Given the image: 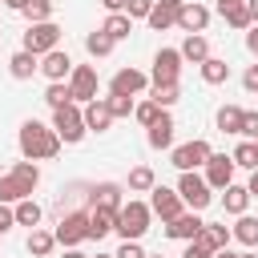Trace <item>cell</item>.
<instances>
[{
	"mask_svg": "<svg viewBox=\"0 0 258 258\" xmlns=\"http://www.w3.org/2000/svg\"><path fill=\"white\" fill-rule=\"evenodd\" d=\"M93 206L121 210V185H117V181H101V185H93Z\"/></svg>",
	"mask_w": 258,
	"mask_h": 258,
	"instance_id": "27",
	"label": "cell"
},
{
	"mask_svg": "<svg viewBox=\"0 0 258 258\" xmlns=\"http://www.w3.org/2000/svg\"><path fill=\"white\" fill-rule=\"evenodd\" d=\"M177 97H181L177 81H161V85H153V97L149 101H157L161 109H169V105H177Z\"/></svg>",
	"mask_w": 258,
	"mask_h": 258,
	"instance_id": "36",
	"label": "cell"
},
{
	"mask_svg": "<svg viewBox=\"0 0 258 258\" xmlns=\"http://www.w3.org/2000/svg\"><path fill=\"white\" fill-rule=\"evenodd\" d=\"M246 189H250V198H258V169H250V181H246Z\"/></svg>",
	"mask_w": 258,
	"mask_h": 258,
	"instance_id": "50",
	"label": "cell"
},
{
	"mask_svg": "<svg viewBox=\"0 0 258 258\" xmlns=\"http://www.w3.org/2000/svg\"><path fill=\"white\" fill-rule=\"evenodd\" d=\"M181 258H210V250H206V246H198V242H189V246L181 250Z\"/></svg>",
	"mask_w": 258,
	"mask_h": 258,
	"instance_id": "47",
	"label": "cell"
},
{
	"mask_svg": "<svg viewBox=\"0 0 258 258\" xmlns=\"http://www.w3.org/2000/svg\"><path fill=\"white\" fill-rule=\"evenodd\" d=\"M238 258H258V254H254V250H246V254H238Z\"/></svg>",
	"mask_w": 258,
	"mask_h": 258,
	"instance_id": "56",
	"label": "cell"
},
{
	"mask_svg": "<svg viewBox=\"0 0 258 258\" xmlns=\"http://www.w3.org/2000/svg\"><path fill=\"white\" fill-rule=\"evenodd\" d=\"M230 238H238L246 250H254V246H258V218H250V214H238V222H234Z\"/></svg>",
	"mask_w": 258,
	"mask_h": 258,
	"instance_id": "24",
	"label": "cell"
},
{
	"mask_svg": "<svg viewBox=\"0 0 258 258\" xmlns=\"http://www.w3.org/2000/svg\"><path fill=\"white\" fill-rule=\"evenodd\" d=\"M101 32H105V36H113V40H125V36L133 32V20H129L125 12H109V16H105V24H101Z\"/></svg>",
	"mask_w": 258,
	"mask_h": 258,
	"instance_id": "26",
	"label": "cell"
},
{
	"mask_svg": "<svg viewBox=\"0 0 258 258\" xmlns=\"http://www.w3.org/2000/svg\"><path fill=\"white\" fill-rule=\"evenodd\" d=\"M149 89V77L141 73V69H121L113 81H109V93H125V97H137V93H145Z\"/></svg>",
	"mask_w": 258,
	"mask_h": 258,
	"instance_id": "15",
	"label": "cell"
},
{
	"mask_svg": "<svg viewBox=\"0 0 258 258\" xmlns=\"http://www.w3.org/2000/svg\"><path fill=\"white\" fill-rule=\"evenodd\" d=\"M105 4V12H125V0H101Z\"/></svg>",
	"mask_w": 258,
	"mask_h": 258,
	"instance_id": "49",
	"label": "cell"
},
{
	"mask_svg": "<svg viewBox=\"0 0 258 258\" xmlns=\"http://www.w3.org/2000/svg\"><path fill=\"white\" fill-rule=\"evenodd\" d=\"M230 157H234V165H242V169H258V149H254V141H242Z\"/></svg>",
	"mask_w": 258,
	"mask_h": 258,
	"instance_id": "38",
	"label": "cell"
},
{
	"mask_svg": "<svg viewBox=\"0 0 258 258\" xmlns=\"http://www.w3.org/2000/svg\"><path fill=\"white\" fill-rule=\"evenodd\" d=\"M113 222H117V210H109V206H93V210H89V238L101 242V238L113 230Z\"/></svg>",
	"mask_w": 258,
	"mask_h": 258,
	"instance_id": "20",
	"label": "cell"
},
{
	"mask_svg": "<svg viewBox=\"0 0 258 258\" xmlns=\"http://www.w3.org/2000/svg\"><path fill=\"white\" fill-rule=\"evenodd\" d=\"M64 258H89V254H81V250H77V246H73V250H69V254H64Z\"/></svg>",
	"mask_w": 258,
	"mask_h": 258,
	"instance_id": "55",
	"label": "cell"
},
{
	"mask_svg": "<svg viewBox=\"0 0 258 258\" xmlns=\"http://www.w3.org/2000/svg\"><path fill=\"white\" fill-rule=\"evenodd\" d=\"M157 113H161V105H157V101H141V105H133V117H137L141 125H149Z\"/></svg>",
	"mask_w": 258,
	"mask_h": 258,
	"instance_id": "41",
	"label": "cell"
},
{
	"mask_svg": "<svg viewBox=\"0 0 258 258\" xmlns=\"http://www.w3.org/2000/svg\"><path fill=\"white\" fill-rule=\"evenodd\" d=\"M149 8H153V0H125V16L129 20H145Z\"/></svg>",
	"mask_w": 258,
	"mask_h": 258,
	"instance_id": "43",
	"label": "cell"
},
{
	"mask_svg": "<svg viewBox=\"0 0 258 258\" xmlns=\"http://www.w3.org/2000/svg\"><path fill=\"white\" fill-rule=\"evenodd\" d=\"M177 194H181L185 210H206V206L214 202V194H210L206 177H198L194 169H185V173H181V181H177Z\"/></svg>",
	"mask_w": 258,
	"mask_h": 258,
	"instance_id": "5",
	"label": "cell"
},
{
	"mask_svg": "<svg viewBox=\"0 0 258 258\" xmlns=\"http://www.w3.org/2000/svg\"><path fill=\"white\" fill-rule=\"evenodd\" d=\"M242 113H246L242 105H222L218 109V129L222 133H238L242 129Z\"/></svg>",
	"mask_w": 258,
	"mask_h": 258,
	"instance_id": "30",
	"label": "cell"
},
{
	"mask_svg": "<svg viewBox=\"0 0 258 258\" xmlns=\"http://www.w3.org/2000/svg\"><path fill=\"white\" fill-rule=\"evenodd\" d=\"M52 238H56L60 246H69V250H73V246H81V242L89 238V214H85V210H77V214H64Z\"/></svg>",
	"mask_w": 258,
	"mask_h": 258,
	"instance_id": "7",
	"label": "cell"
},
{
	"mask_svg": "<svg viewBox=\"0 0 258 258\" xmlns=\"http://www.w3.org/2000/svg\"><path fill=\"white\" fill-rule=\"evenodd\" d=\"M177 8H181V0H153V8H149V16H145V24H149V28H157V32H165L169 24H177Z\"/></svg>",
	"mask_w": 258,
	"mask_h": 258,
	"instance_id": "18",
	"label": "cell"
},
{
	"mask_svg": "<svg viewBox=\"0 0 258 258\" xmlns=\"http://www.w3.org/2000/svg\"><path fill=\"white\" fill-rule=\"evenodd\" d=\"M12 226H16V214H12V206H4V202H0V234H8Z\"/></svg>",
	"mask_w": 258,
	"mask_h": 258,
	"instance_id": "45",
	"label": "cell"
},
{
	"mask_svg": "<svg viewBox=\"0 0 258 258\" xmlns=\"http://www.w3.org/2000/svg\"><path fill=\"white\" fill-rule=\"evenodd\" d=\"M0 238H4V234H0Z\"/></svg>",
	"mask_w": 258,
	"mask_h": 258,
	"instance_id": "60",
	"label": "cell"
},
{
	"mask_svg": "<svg viewBox=\"0 0 258 258\" xmlns=\"http://www.w3.org/2000/svg\"><path fill=\"white\" fill-rule=\"evenodd\" d=\"M12 214H16V226H40V206L32 198H20L12 206Z\"/></svg>",
	"mask_w": 258,
	"mask_h": 258,
	"instance_id": "32",
	"label": "cell"
},
{
	"mask_svg": "<svg viewBox=\"0 0 258 258\" xmlns=\"http://www.w3.org/2000/svg\"><path fill=\"white\" fill-rule=\"evenodd\" d=\"M181 60H194V64H202L206 56H210V40L202 36V32H185V40H181Z\"/></svg>",
	"mask_w": 258,
	"mask_h": 258,
	"instance_id": "21",
	"label": "cell"
},
{
	"mask_svg": "<svg viewBox=\"0 0 258 258\" xmlns=\"http://www.w3.org/2000/svg\"><path fill=\"white\" fill-rule=\"evenodd\" d=\"M254 149H258V141H254Z\"/></svg>",
	"mask_w": 258,
	"mask_h": 258,
	"instance_id": "59",
	"label": "cell"
},
{
	"mask_svg": "<svg viewBox=\"0 0 258 258\" xmlns=\"http://www.w3.org/2000/svg\"><path fill=\"white\" fill-rule=\"evenodd\" d=\"M12 177H16V181H20V185H24L28 194H32L36 185H40V169H36V161H28V157L12 165Z\"/></svg>",
	"mask_w": 258,
	"mask_h": 258,
	"instance_id": "28",
	"label": "cell"
},
{
	"mask_svg": "<svg viewBox=\"0 0 258 258\" xmlns=\"http://www.w3.org/2000/svg\"><path fill=\"white\" fill-rule=\"evenodd\" d=\"M222 206H226V214H234V218H238V214H246V206H250V189L230 181V185L222 189Z\"/></svg>",
	"mask_w": 258,
	"mask_h": 258,
	"instance_id": "23",
	"label": "cell"
},
{
	"mask_svg": "<svg viewBox=\"0 0 258 258\" xmlns=\"http://www.w3.org/2000/svg\"><path fill=\"white\" fill-rule=\"evenodd\" d=\"M113 44H117V40H113V36H105L101 28L85 36V48H89V56H109V52H113Z\"/></svg>",
	"mask_w": 258,
	"mask_h": 258,
	"instance_id": "35",
	"label": "cell"
},
{
	"mask_svg": "<svg viewBox=\"0 0 258 258\" xmlns=\"http://www.w3.org/2000/svg\"><path fill=\"white\" fill-rule=\"evenodd\" d=\"M81 117H85V129H93V133H105V129L113 125V113H109L105 97H93V101H85Z\"/></svg>",
	"mask_w": 258,
	"mask_h": 258,
	"instance_id": "17",
	"label": "cell"
},
{
	"mask_svg": "<svg viewBox=\"0 0 258 258\" xmlns=\"http://www.w3.org/2000/svg\"><path fill=\"white\" fill-rule=\"evenodd\" d=\"M69 93H73V101H93L97 97V69L93 64H73Z\"/></svg>",
	"mask_w": 258,
	"mask_h": 258,
	"instance_id": "9",
	"label": "cell"
},
{
	"mask_svg": "<svg viewBox=\"0 0 258 258\" xmlns=\"http://www.w3.org/2000/svg\"><path fill=\"white\" fill-rule=\"evenodd\" d=\"M198 230H202L198 210H181L177 218H169V222H165V234H169L173 242H194V238H198Z\"/></svg>",
	"mask_w": 258,
	"mask_h": 258,
	"instance_id": "13",
	"label": "cell"
},
{
	"mask_svg": "<svg viewBox=\"0 0 258 258\" xmlns=\"http://www.w3.org/2000/svg\"><path fill=\"white\" fill-rule=\"evenodd\" d=\"M202 81H206V85H226V81H230V64H226L222 56H206V60H202Z\"/></svg>",
	"mask_w": 258,
	"mask_h": 258,
	"instance_id": "25",
	"label": "cell"
},
{
	"mask_svg": "<svg viewBox=\"0 0 258 258\" xmlns=\"http://www.w3.org/2000/svg\"><path fill=\"white\" fill-rule=\"evenodd\" d=\"M105 105H109L113 121H117V117H129V113H133V97H125V93H109V97H105Z\"/></svg>",
	"mask_w": 258,
	"mask_h": 258,
	"instance_id": "40",
	"label": "cell"
},
{
	"mask_svg": "<svg viewBox=\"0 0 258 258\" xmlns=\"http://www.w3.org/2000/svg\"><path fill=\"white\" fill-rule=\"evenodd\" d=\"M40 73H44L48 81H69V73H73V56H69L64 48L44 52V56H40Z\"/></svg>",
	"mask_w": 258,
	"mask_h": 258,
	"instance_id": "16",
	"label": "cell"
},
{
	"mask_svg": "<svg viewBox=\"0 0 258 258\" xmlns=\"http://www.w3.org/2000/svg\"><path fill=\"white\" fill-rule=\"evenodd\" d=\"M246 12H250V20L258 24V0H246Z\"/></svg>",
	"mask_w": 258,
	"mask_h": 258,
	"instance_id": "52",
	"label": "cell"
},
{
	"mask_svg": "<svg viewBox=\"0 0 258 258\" xmlns=\"http://www.w3.org/2000/svg\"><path fill=\"white\" fill-rule=\"evenodd\" d=\"M145 258H161V254H145Z\"/></svg>",
	"mask_w": 258,
	"mask_h": 258,
	"instance_id": "58",
	"label": "cell"
},
{
	"mask_svg": "<svg viewBox=\"0 0 258 258\" xmlns=\"http://www.w3.org/2000/svg\"><path fill=\"white\" fill-rule=\"evenodd\" d=\"M52 246H56V238H52L48 230H36V226H32V234H28V254H32V258H48Z\"/></svg>",
	"mask_w": 258,
	"mask_h": 258,
	"instance_id": "29",
	"label": "cell"
},
{
	"mask_svg": "<svg viewBox=\"0 0 258 258\" xmlns=\"http://www.w3.org/2000/svg\"><path fill=\"white\" fill-rule=\"evenodd\" d=\"M238 137H246V141H258V113H242V129H238Z\"/></svg>",
	"mask_w": 258,
	"mask_h": 258,
	"instance_id": "42",
	"label": "cell"
},
{
	"mask_svg": "<svg viewBox=\"0 0 258 258\" xmlns=\"http://www.w3.org/2000/svg\"><path fill=\"white\" fill-rule=\"evenodd\" d=\"M246 48L258 56V24H250V32H246Z\"/></svg>",
	"mask_w": 258,
	"mask_h": 258,
	"instance_id": "48",
	"label": "cell"
},
{
	"mask_svg": "<svg viewBox=\"0 0 258 258\" xmlns=\"http://www.w3.org/2000/svg\"><path fill=\"white\" fill-rule=\"evenodd\" d=\"M242 85H246V93H258V64H250L242 73Z\"/></svg>",
	"mask_w": 258,
	"mask_h": 258,
	"instance_id": "46",
	"label": "cell"
},
{
	"mask_svg": "<svg viewBox=\"0 0 258 258\" xmlns=\"http://www.w3.org/2000/svg\"><path fill=\"white\" fill-rule=\"evenodd\" d=\"M214 149H210V141H202V137H194V141H185V145H173V153H169V161L185 173V169H198V165H206V157H210Z\"/></svg>",
	"mask_w": 258,
	"mask_h": 258,
	"instance_id": "6",
	"label": "cell"
},
{
	"mask_svg": "<svg viewBox=\"0 0 258 258\" xmlns=\"http://www.w3.org/2000/svg\"><path fill=\"white\" fill-rule=\"evenodd\" d=\"M198 246H206L210 254L214 250H222V246H230V226H218V222H202V230H198V238H194Z\"/></svg>",
	"mask_w": 258,
	"mask_h": 258,
	"instance_id": "19",
	"label": "cell"
},
{
	"mask_svg": "<svg viewBox=\"0 0 258 258\" xmlns=\"http://www.w3.org/2000/svg\"><path fill=\"white\" fill-rule=\"evenodd\" d=\"M222 20L230 24V28H250L254 20H250V12H246V0H238V4H230V8H222Z\"/></svg>",
	"mask_w": 258,
	"mask_h": 258,
	"instance_id": "34",
	"label": "cell"
},
{
	"mask_svg": "<svg viewBox=\"0 0 258 258\" xmlns=\"http://www.w3.org/2000/svg\"><path fill=\"white\" fill-rule=\"evenodd\" d=\"M97 258H113V254H97Z\"/></svg>",
	"mask_w": 258,
	"mask_h": 258,
	"instance_id": "57",
	"label": "cell"
},
{
	"mask_svg": "<svg viewBox=\"0 0 258 258\" xmlns=\"http://www.w3.org/2000/svg\"><path fill=\"white\" fill-rule=\"evenodd\" d=\"M113 258H145V250H141V242H121V250Z\"/></svg>",
	"mask_w": 258,
	"mask_h": 258,
	"instance_id": "44",
	"label": "cell"
},
{
	"mask_svg": "<svg viewBox=\"0 0 258 258\" xmlns=\"http://www.w3.org/2000/svg\"><path fill=\"white\" fill-rule=\"evenodd\" d=\"M210 258H238V254H234V250H230V246H222V250H214V254H210Z\"/></svg>",
	"mask_w": 258,
	"mask_h": 258,
	"instance_id": "51",
	"label": "cell"
},
{
	"mask_svg": "<svg viewBox=\"0 0 258 258\" xmlns=\"http://www.w3.org/2000/svg\"><path fill=\"white\" fill-rule=\"evenodd\" d=\"M206 24H210V8H206V4H194V0H181V8H177V28H181V32H206Z\"/></svg>",
	"mask_w": 258,
	"mask_h": 258,
	"instance_id": "14",
	"label": "cell"
},
{
	"mask_svg": "<svg viewBox=\"0 0 258 258\" xmlns=\"http://www.w3.org/2000/svg\"><path fill=\"white\" fill-rule=\"evenodd\" d=\"M20 12L28 16V24H36V20H52V0H28Z\"/></svg>",
	"mask_w": 258,
	"mask_h": 258,
	"instance_id": "39",
	"label": "cell"
},
{
	"mask_svg": "<svg viewBox=\"0 0 258 258\" xmlns=\"http://www.w3.org/2000/svg\"><path fill=\"white\" fill-rule=\"evenodd\" d=\"M145 129H149V133H145L149 149H169V145H173V129H177V125H173L169 109H161V113H157V117H153Z\"/></svg>",
	"mask_w": 258,
	"mask_h": 258,
	"instance_id": "12",
	"label": "cell"
},
{
	"mask_svg": "<svg viewBox=\"0 0 258 258\" xmlns=\"http://www.w3.org/2000/svg\"><path fill=\"white\" fill-rule=\"evenodd\" d=\"M8 73L16 77V81H28L32 73H40V56H32V52H12V60H8Z\"/></svg>",
	"mask_w": 258,
	"mask_h": 258,
	"instance_id": "22",
	"label": "cell"
},
{
	"mask_svg": "<svg viewBox=\"0 0 258 258\" xmlns=\"http://www.w3.org/2000/svg\"><path fill=\"white\" fill-rule=\"evenodd\" d=\"M20 153L28 157V161H48V157H56L60 153V137H56V129L52 125H44V121H24L20 125Z\"/></svg>",
	"mask_w": 258,
	"mask_h": 258,
	"instance_id": "1",
	"label": "cell"
},
{
	"mask_svg": "<svg viewBox=\"0 0 258 258\" xmlns=\"http://www.w3.org/2000/svg\"><path fill=\"white\" fill-rule=\"evenodd\" d=\"M177 77H181V52H177V48H157L149 81L161 85V81H177Z\"/></svg>",
	"mask_w": 258,
	"mask_h": 258,
	"instance_id": "11",
	"label": "cell"
},
{
	"mask_svg": "<svg viewBox=\"0 0 258 258\" xmlns=\"http://www.w3.org/2000/svg\"><path fill=\"white\" fill-rule=\"evenodd\" d=\"M214 4H218V12H222V8H230V4H238V0H214Z\"/></svg>",
	"mask_w": 258,
	"mask_h": 258,
	"instance_id": "54",
	"label": "cell"
},
{
	"mask_svg": "<svg viewBox=\"0 0 258 258\" xmlns=\"http://www.w3.org/2000/svg\"><path fill=\"white\" fill-rule=\"evenodd\" d=\"M44 101H48L52 109H60V105H69V101H73V93H69V85H64V81H48Z\"/></svg>",
	"mask_w": 258,
	"mask_h": 258,
	"instance_id": "37",
	"label": "cell"
},
{
	"mask_svg": "<svg viewBox=\"0 0 258 258\" xmlns=\"http://www.w3.org/2000/svg\"><path fill=\"white\" fill-rule=\"evenodd\" d=\"M4 4H8V8H16V12H20V8H24V4H28V0H4Z\"/></svg>",
	"mask_w": 258,
	"mask_h": 258,
	"instance_id": "53",
	"label": "cell"
},
{
	"mask_svg": "<svg viewBox=\"0 0 258 258\" xmlns=\"http://www.w3.org/2000/svg\"><path fill=\"white\" fill-rule=\"evenodd\" d=\"M234 157H226V153H210L206 157V185L210 189H226L230 181H234Z\"/></svg>",
	"mask_w": 258,
	"mask_h": 258,
	"instance_id": "10",
	"label": "cell"
},
{
	"mask_svg": "<svg viewBox=\"0 0 258 258\" xmlns=\"http://www.w3.org/2000/svg\"><path fill=\"white\" fill-rule=\"evenodd\" d=\"M149 218H153V210H149V202H137V198H129V202H121V210H117V222H113V230L125 238V242H141V234L149 230Z\"/></svg>",
	"mask_w": 258,
	"mask_h": 258,
	"instance_id": "2",
	"label": "cell"
},
{
	"mask_svg": "<svg viewBox=\"0 0 258 258\" xmlns=\"http://www.w3.org/2000/svg\"><path fill=\"white\" fill-rule=\"evenodd\" d=\"M20 198H32V194H28L12 173H4V177H0V202H4V206H16Z\"/></svg>",
	"mask_w": 258,
	"mask_h": 258,
	"instance_id": "33",
	"label": "cell"
},
{
	"mask_svg": "<svg viewBox=\"0 0 258 258\" xmlns=\"http://www.w3.org/2000/svg\"><path fill=\"white\" fill-rule=\"evenodd\" d=\"M52 48H60V24H56V20H36V24H28V32H24V52L44 56V52H52Z\"/></svg>",
	"mask_w": 258,
	"mask_h": 258,
	"instance_id": "3",
	"label": "cell"
},
{
	"mask_svg": "<svg viewBox=\"0 0 258 258\" xmlns=\"http://www.w3.org/2000/svg\"><path fill=\"white\" fill-rule=\"evenodd\" d=\"M52 129H56V137H60L64 145H77V141L89 133V129H85V117H81V109H77V101L52 109Z\"/></svg>",
	"mask_w": 258,
	"mask_h": 258,
	"instance_id": "4",
	"label": "cell"
},
{
	"mask_svg": "<svg viewBox=\"0 0 258 258\" xmlns=\"http://www.w3.org/2000/svg\"><path fill=\"white\" fill-rule=\"evenodd\" d=\"M153 185H157V177H153L149 165H133V169H129V189H133V194H149Z\"/></svg>",
	"mask_w": 258,
	"mask_h": 258,
	"instance_id": "31",
	"label": "cell"
},
{
	"mask_svg": "<svg viewBox=\"0 0 258 258\" xmlns=\"http://www.w3.org/2000/svg\"><path fill=\"white\" fill-rule=\"evenodd\" d=\"M149 210H153L161 222H169V218H177V214L185 210V202H181L177 189H169V185H153V189H149Z\"/></svg>",
	"mask_w": 258,
	"mask_h": 258,
	"instance_id": "8",
	"label": "cell"
}]
</instances>
